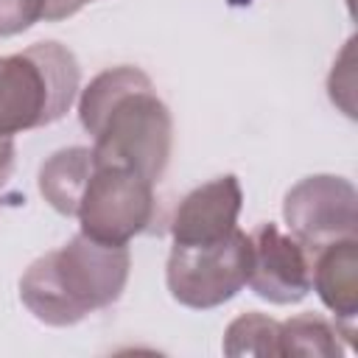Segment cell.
I'll return each mask as SVG.
<instances>
[{
	"instance_id": "cell-10",
	"label": "cell",
	"mask_w": 358,
	"mask_h": 358,
	"mask_svg": "<svg viewBox=\"0 0 358 358\" xmlns=\"http://www.w3.org/2000/svg\"><path fill=\"white\" fill-rule=\"evenodd\" d=\"M95 168L92 148L70 145L50 154L39 168V193L62 215H76L87 179Z\"/></svg>"
},
{
	"instance_id": "cell-7",
	"label": "cell",
	"mask_w": 358,
	"mask_h": 358,
	"mask_svg": "<svg viewBox=\"0 0 358 358\" xmlns=\"http://www.w3.org/2000/svg\"><path fill=\"white\" fill-rule=\"evenodd\" d=\"M252 271L246 285L271 305H294L310 291V252L285 235L277 224L266 221L249 232Z\"/></svg>"
},
{
	"instance_id": "cell-6",
	"label": "cell",
	"mask_w": 358,
	"mask_h": 358,
	"mask_svg": "<svg viewBox=\"0 0 358 358\" xmlns=\"http://www.w3.org/2000/svg\"><path fill=\"white\" fill-rule=\"evenodd\" d=\"M282 218L291 235L313 255L333 241L358 235V193L344 176L316 173L285 193Z\"/></svg>"
},
{
	"instance_id": "cell-8",
	"label": "cell",
	"mask_w": 358,
	"mask_h": 358,
	"mask_svg": "<svg viewBox=\"0 0 358 358\" xmlns=\"http://www.w3.org/2000/svg\"><path fill=\"white\" fill-rule=\"evenodd\" d=\"M241 204H243L241 182L232 173L199 185L179 201L173 213L171 221L173 243L201 246L232 235L238 229Z\"/></svg>"
},
{
	"instance_id": "cell-14",
	"label": "cell",
	"mask_w": 358,
	"mask_h": 358,
	"mask_svg": "<svg viewBox=\"0 0 358 358\" xmlns=\"http://www.w3.org/2000/svg\"><path fill=\"white\" fill-rule=\"evenodd\" d=\"M92 0H45V20H64L73 17L81 6H87Z\"/></svg>"
},
{
	"instance_id": "cell-3",
	"label": "cell",
	"mask_w": 358,
	"mask_h": 358,
	"mask_svg": "<svg viewBox=\"0 0 358 358\" xmlns=\"http://www.w3.org/2000/svg\"><path fill=\"white\" fill-rule=\"evenodd\" d=\"M81 87V67L70 48L36 42L0 56V134L14 137L62 120Z\"/></svg>"
},
{
	"instance_id": "cell-5",
	"label": "cell",
	"mask_w": 358,
	"mask_h": 358,
	"mask_svg": "<svg viewBox=\"0 0 358 358\" xmlns=\"http://www.w3.org/2000/svg\"><path fill=\"white\" fill-rule=\"evenodd\" d=\"M76 218L84 235L126 246L134 235L148 232L157 218L154 182L129 168L95 162Z\"/></svg>"
},
{
	"instance_id": "cell-9",
	"label": "cell",
	"mask_w": 358,
	"mask_h": 358,
	"mask_svg": "<svg viewBox=\"0 0 358 358\" xmlns=\"http://www.w3.org/2000/svg\"><path fill=\"white\" fill-rule=\"evenodd\" d=\"M310 285L347 341L355 333L358 313V238L333 241L310 255Z\"/></svg>"
},
{
	"instance_id": "cell-1",
	"label": "cell",
	"mask_w": 358,
	"mask_h": 358,
	"mask_svg": "<svg viewBox=\"0 0 358 358\" xmlns=\"http://www.w3.org/2000/svg\"><path fill=\"white\" fill-rule=\"evenodd\" d=\"M78 120L92 134V159L159 182L171 159L173 120L151 78L131 64L98 73L78 98Z\"/></svg>"
},
{
	"instance_id": "cell-15",
	"label": "cell",
	"mask_w": 358,
	"mask_h": 358,
	"mask_svg": "<svg viewBox=\"0 0 358 358\" xmlns=\"http://www.w3.org/2000/svg\"><path fill=\"white\" fill-rule=\"evenodd\" d=\"M11 171H14V140L0 134V187L8 182Z\"/></svg>"
},
{
	"instance_id": "cell-11",
	"label": "cell",
	"mask_w": 358,
	"mask_h": 358,
	"mask_svg": "<svg viewBox=\"0 0 358 358\" xmlns=\"http://www.w3.org/2000/svg\"><path fill=\"white\" fill-rule=\"evenodd\" d=\"M338 324H330L319 313H299L280 322V355H316L338 358L344 344L338 341Z\"/></svg>"
},
{
	"instance_id": "cell-4",
	"label": "cell",
	"mask_w": 358,
	"mask_h": 358,
	"mask_svg": "<svg viewBox=\"0 0 358 358\" xmlns=\"http://www.w3.org/2000/svg\"><path fill=\"white\" fill-rule=\"evenodd\" d=\"M249 271L252 241L246 232L235 229L215 243H173L165 266V282L179 305L207 310L229 302L246 285Z\"/></svg>"
},
{
	"instance_id": "cell-2",
	"label": "cell",
	"mask_w": 358,
	"mask_h": 358,
	"mask_svg": "<svg viewBox=\"0 0 358 358\" xmlns=\"http://www.w3.org/2000/svg\"><path fill=\"white\" fill-rule=\"evenodd\" d=\"M126 246L95 241L84 232L62 249L36 257L20 277L22 305L50 327H70L120 299L129 282Z\"/></svg>"
},
{
	"instance_id": "cell-12",
	"label": "cell",
	"mask_w": 358,
	"mask_h": 358,
	"mask_svg": "<svg viewBox=\"0 0 358 358\" xmlns=\"http://www.w3.org/2000/svg\"><path fill=\"white\" fill-rule=\"evenodd\" d=\"M227 355H280V322L266 313H241L224 333Z\"/></svg>"
},
{
	"instance_id": "cell-13",
	"label": "cell",
	"mask_w": 358,
	"mask_h": 358,
	"mask_svg": "<svg viewBox=\"0 0 358 358\" xmlns=\"http://www.w3.org/2000/svg\"><path fill=\"white\" fill-rule=\"evenodd\" d=\"M39 20H45V0H0V36L22 34Z\"/></svg>"
}]
</instances>
